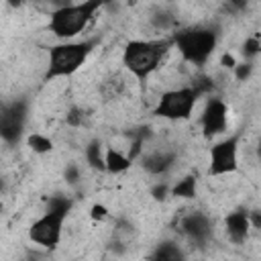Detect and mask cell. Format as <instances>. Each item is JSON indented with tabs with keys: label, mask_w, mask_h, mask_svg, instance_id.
I'll use <instances>...</instances> for the list:
<instances>
[{
	"label": "cell",
	"mask_w": 261,
	"mask_h": 261,
	"mask_svg": "<svg viewBox=\"0 0 261 261\" xmlns=\"http://www.w3.org/2000/svg\"><path fill=\"white\" fill-rule=\"evenodd\" d=\"M98 45V39L88 41H67L53 45L49 49V63L45 71V82L57 80V77H69L73 75L90 57L94 47Z\"/></svg>",
	"instance_id": "3957f363"
},
{
	"label": "cell",
	"mask_w": 261,
	"mask_h": 261,
	"mask_svg": "<svg viewBox=\"0 0 261 261\" xmlns=\"http://www.w3.org/2000/svg\"><path fill=\"white\" fill-rule=\"evenodd\" d=\"M171 39H173V47L179 51L184 61H188L192 65H204L210 59V55L214 53L218 37L212 29L194 27V29L175 33Z\"/></svg>",
	"instance_id": "5b68a950"
},
{
	"label": "cell",
	"mask_w": 261,
	"mask_h": 261,
	"mask_svg": "<svg viewBox=\"0 0 261 261\" xmlns=\"http://www.w3.org/2000/svg\"><path fill=\"white\" fill-rule=\"evenodd\" d=\"M169 194H171V188H169L167 184H163V181L151 188V196H153V200H157V202H163Z\"/></svg>",
	"instance_id": "d6986e66"
},
{
	"label": "cell",
	"mask_w": 261,
	"mask_h": 261,
	"mask_svg": "<svg viewBox=\"0 0 261 261\" xmlns=\"http://www.w3.org/2000/svg\"><path fill=\"white\" fill-rule=\"evenodd\" d=\"M90 216H92L94 220H104V218L108 216V208L102 206V204H94V206L90 208Z\"/></svg>",
	"instance_id": "7402d4cb"
},
{
	"label": "cell",
	"mask_w": 261,
	"mask_h": 261,
	"mask_svg": "<svg viewBox=\"0 0 261 261\" xmlns=\"http://www.w3.org/2000/svg\"><path fill=\"white\" fill-rule=\"evenodd\" d=\"M10 6H14V8H18V6H22L24 4V0H6Z\"/></svg>",
	"instance_id": "4316f807"
},
{
	"label": "cell",
	"mask_w": 261,
	"mask_h": 261,
	"mask_svg": "<svg viewBox=\"0 0 261 261\" xmlns=\"http://www.w3.org/2000/svg\"><path fill=\"white\" fill-rule=\"evenodd\" d=\"M259 51H261V41H259L257 37H249V39L243 43V55H245L247 59L255 57Z\"/></svg>",
	"instance_id": "ac0fdd59"
},
{
	"label": "cell",
	"mask_w": 261,
	"mask_h": 261,
	"mask_svg": "<svg viewBox=\"0 0 261 261\" xmlns=\"http://www.w3.org/2000/svg\"><path fill=\"white\" fill-rule=\"evenodd\" d=\"M220 65H222L224 69H234V65H237L234 55H230V53H222V57H220Z\"/></svg>",
	"instance_id": "603a6c76"
},
{
	"label": "cell",
	"mask_w": 261,
	"mask_h": 261,
	"mask_svg": "<svg viewBox=\"0 0 261 261\" xmlns=\"http://www.w3.org/2000/svg\"><path fill=\"white\" fill-rule=\"evenodd\" d=\"M73 202L63 196H55L49 200L47 212L37 218L31 228H29V239L41 247H55L61 241V230H63V220L69 214Z\"/></svg>",
	"instance_id": "277c9868"
},
{
	"label": "cell",
	"mask_w": 261,
	"mask_h": 261,
	"mask_svg": "<svg viewBox=\"0 0 261 261\" xmlns=\"http://www.w3.org/2000/svg\"><path fill=\"white\" fill-rule=\"evenodd\" d=\"M237 169H239V135H232L212 145L208 175H226Z\"/></svg>",
	"instance_id": "52a82bcc"
},
{
	"label": "cell",
	"mask_w": 261,
	"mask_h": 261,
	"mask_svg": "<svg viewBox=\"0 0 261 261\" xmlns=\"http://www.w3.org/2000/svg\"><path fill=\"white\" fill-rule=\"evenodd\" d=\"M171 196H175V198H186V200L196 198V177H194V175L181 177V179L171 188Z\"/></svg>",
	"instance_id": "5bb4252c"
},
{
	"label": "cell",
	"mask_w": 261,
	"mask_h": 261,
	"mask_svg": "<svg viewBox=\"0 0 261 261\" xmlns=\"http://www.w3.org/2000/svg\"><path fill=\"white\" fill-rule=\"evenodd\" d=\"M104 161H106V171H108V173H122V171H126V169L130 167V163H133V159H130L128 155H124V153H120V151H116V149H106Z\"/></svg>",
	"instance_id": "4fadbf2b"
},
{
	"label": "cell",
	"mask_w": 261,
	"mask_h": 261,
	"mask_svg": "<svg viewBox=\"0 0 261 261\" xmlns=\"http://www.w3.org/2000/svg\"><path fill=\"white\" fill-rule=\"evenodd\" d=\"M27 145H29L35 153H49V151L53 149V141H51L49 137H45V135H39V133L29 135Z\"/></svg>",
	"instance_id": "e0dca14e"
},
{
	"label": "cell",
	"mask_w": 261,
	"mask_h": 261,
	"mask_svg": "<svg viewBox=\"0 0 261 261\" xmlns=\"http://www.w3.org/2000/svg\"><path fill=\"white\" fill-rule=\"evenodd\" d=\"M251 71H253V65L247 61V63H237L234 65V77L239 80V82H243V80H247L249 75H251Z\"/></svg>",
	"instance_id": "44dd1931"
},
{
	"label": "cell",
	"mask_w": 261,
	"mask_h": 261,
	"mask_svg": "<svg viewBox=\"0 0 261 261\" xmlns=\"http://www.w3.org/2000/svg\"><path fill=\"white\" fill-rule=\"evenodd\" d=\"M67 177H69L67 181H71V184H73V181L77 179V171H75V167H71V169H67Z\"/></svg>",
	"instance_id": "484cf974"
},
{
	"label": "cell",
	"mask_w": 261,
	"mask_h": 261,
	"mask_svg": "<svg viewBox=\"0 0 261 261\" xmlns=\"http://www.w3.org/2000/svg\"><path fill=\"white\" fill-rule=\"evenodd\" d=\"M249 218H251V226L255 228H261V212L255 210V212H249Z\"/></svg>",
	"instance_id": "cb8c5ba5"
},
{
	"label": "cell",
	"mask_w": 261,
	"mask_h": 261,
	"mask_svg": "<svg viewBox=\"0 0 261 261\" xmlns=\"http://www.w3.org/2000/svg\"><path fill=\"white\" fill-rule=\"evenodd\" d=\"M27 120V104L20 100H14L12 104H6L2 108L0 116V135L6 143H18L22 128Z\"/></svg>",
	"instance_id": "ba28073f"
},
{
	"label": "cell",
	"mask_w": 261,
	"mask_h": 261,
	"mask_svg": "<svg viewBox=\"0 0 261 261\" xmlns=\"http://www.w3.org/2000/svg\"><path fill=\"white\" fill-rule=\"evenodd\" d=\"M202 92L196 86H186V88L163 92L157 100V106L153 108V114L159 118H167V120H188Z\"/></svg>",
	"instance_id": "8992f818"
},
{
	"label": "cell",
	"mask_w": 261,
	"mask_h": 261,
	"mask_svg": "<svg viewBox=\"0 0 261 261\" xmlns=\"http://www.w3.org/2000/svg\"><path fill=\"white\" fill-rule=\"evenodd\" d=\"M108 2L110 0H84L77 4L59 6L49 16V31L57 39H73L92 22L94 14Z\"/></svg>",
	"instance_id": "7a4b0ae2"
},
{
	"label": "cell",
	"mask_w": 261,
	"mask_h": 261,
	"mask_svg": "<svg viewBox=\"0 0 261 261\" xmlns=\"http://www.w3.org/2000/svg\"><path fill=\"white\" fill-rule=\"evenodd\" d=\"M86 159L92 167L96 169H106V161H104V155H102V145L100 141H92L88 147H86Z\"/></svg>",
	"instance_id": "2e32d148"
},
{
	"label": "cell",
	"mask_w": 261,
	"mask_h": 261,
	"mask_svg": "<svg viewBox=\"0 0 261 261\" xmlns=\"http://www.w3.org/2000/svg\"><path fill=\"white\" fill-rule=\"evenodd\" d=\"M173 159H175L173 153H163V151H159V153L147 155V157L143 159V165H145V169H147L149 173L159 175V173L167 171V169L173 165Z\"/></svg>",
	"instance_id": "7c38bea8"
},
{
	"label": "cell",
	"mask_w": 261,
	"mask_h": 261,
	"mask_svg": "<svg viewBox=\"0 0 261 261\" xmlns=\"http://www.w3.org/2000/svg\"><path fill=\"white\" fill-rule=\"evenodd\" d=\"M151 257L157 259V261H173V259H181L184 253L175 243H161Z\"/></svg>",
	"instance_id": "9a60e30c"
},
{
	"label": "cell",
	"mask_w": 261,
	"mask_h": 261,
	"mask_svg": "<svg viewBox=\"0 0 261 261\" xmlns=\"http://www.w3.org/2000/svg\"><path fill=\"white\" fill-rule=\"evenodd\" d=\"M224 226H226V234L228 239L234 243V245H241L247 234H249V228H251V218H249V212L247 210H237V212H230L224 220Z\"/></svg>",
	"instance_id": "8fae6325"
},
{
	"label": "cell",
	"mask_w": 261,
	"mask_h": 261,
	"mask_svg": "<svg viewBox=\"0 0 261 261\" xmlns=\"http://www.w3.org/2000/svg\"><path fill=\"white\" fill-rule=\"evenodd\" d=\"M228 122V108L220 98H210L204 112H202V133L206 139L220 135L226 130Z\"/></svg>",
	"instance_id": "9c48e42d"
},
{
	"label": "cell",
	"mask_w": 261,
	"mask_h": 261,
	"mask_svg": "<svg viewBox=\"0 0 261 261\" xmlns=\"http://www.w3.org/2000/svg\"><path fill=\"white\" fill-rule=\"evenodd\" d=\"M228 4H230L232 8H237V10H241V8H245L247 0H228Z\"/></svg>",
	"instance_id": "d4e9b609"
},
{
	"label": "cell",
	"mask_w": 261,
	"mask_h": 261,
	"mask_svg": "<svg viewBox=\"0 0 261 261\" xmlns=\"http://www.w3.org/2000/svg\"><path fill=\"white\" fill-rule=\"evenodd\" d=\"M181 232L188 239H192L194 243L204 245L212 237V222H210V218L206 214L194 212V214H190V216H186L181 220Z\"/></svg>",
	"instance_id": "30bf717a"
},
{
	"label": "cell",
	"mask_w": 261,
	"mask_h": 261,
	"mask_svg": "<svg viewBox=\"0 0 261 261\" xmlns=\"http://www.w3.org/2000/svg\"><path fill=\"white\" fill-rule=\"evenodd\" d=\"M257 151H259V157H261V145H259V149H257Z\"/></svg>",
	"instance_id": "83f0119b"
},
{
	"label": "cell",
	"mask_w": 261,
	"mask_h": 261,
	"mask_svg": "<svg viewBox=\"0 0 261 261\" xmlns=\"http://www.w3.org/2000/svg\"><path fill=\"white\" fill-rule=\"evenodd\" d=\"M173 39H135L122 51V65L139 80L145 82L161 63Z\"/></svg>",
	"instance_id": "6da1fadb"
},
{
	"label": "cell",
	"mask_w": 261,
	"mask_h": 261,
	"mask_svg": "<svg viewBox=\"0 0 261 261\" xmlns=\"http://www.w3.org/2000/svg\"><path fill=\"white\" fill-rule=\"evenodd\" d=\"M82 120H84V114H82V110L75 108V106L65 114V122H67L69 126H82Z\"/></svg>",
	"instance_id": "ffe728a7"
}]
</instances>
